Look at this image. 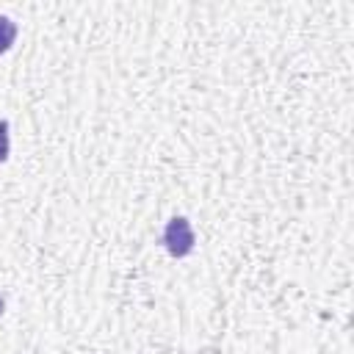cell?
Segmentation results:
<instances>
[{"label": "cell", "mask_w": 354, "mask_h": 354, "mask_svg": "<svg viewBox=\"0 0 354 354\" xmlns=\"http://www.w3.org/2000/svg\"><path fill=\"white\" fill-rule=\"evenodd\" d=\"M3 313H6V299L0 296V318H3Z\"/></svg>", "instance_id": "obj_4"}, {"label": "cell", "mask_w": 354, "mask_h": 354, "mask_svg": "<svg viewBox=\"0 0 354 354\" xmlns=\"http://www.w3.org/2000/svg\"><path fill=\"white\" fill-rule=\"evenodd\" d=\"M11 124L6 119H0V163L8 160V152H11Z\"/></svg>", "instance_id": "obj_3"}, {"label": "cell", "mask_w": 354, "mask_h": 354, "mask_svg": "<svg viewBox=\"0 0 354 354\" xmlns=\"http://www.w3.org/2000/svg\"><path fill=\"white\" fill-rule=\"evenodd\" d=\"M160 243L163 249L171 254V257H188L196 246V232L191 227V221L185 216H171L163 227V235H160Z\"/></svg>", "instance_id": "obj_1"}, {"label": "cell", "mask_w": 354, "mask_h": 354, "mask_svg": "<svg viewBox=\"0 0 354 354\" xmlns=\"http://www.w3.org/2000/svg\"><path fill=\"white\" fill-rule=\"evenodd\" d=\"M17 30H19L17 22L6 14H0V55H6L11 50V44L17 41Z\"/></svg>", "instance_id": "obj_2"}]
</instances>
